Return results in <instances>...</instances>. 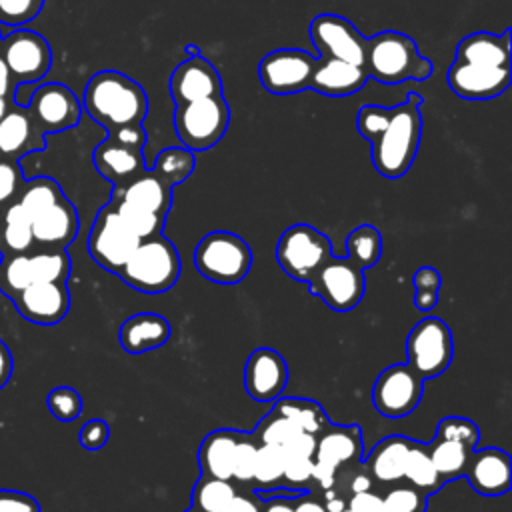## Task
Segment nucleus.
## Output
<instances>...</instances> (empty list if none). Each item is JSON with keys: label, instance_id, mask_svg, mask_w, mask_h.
<instances>
[{"label": "nucleus", "instance_id": "32", "mask_svg": "<svg viewBox=\"0 0 512 512\" xmlns=\"http://www.w3.org/2000/svg\"><path fill=\"white\" fill-rule=\"evenodd\" d=\"M34 248L30 218L24 208L14 200L0 210V254H22Z\"/></svg>", "mask_w": 512, "mask_h": 512}, {"label": "nucleus", "instance_id": "24", "mask_svg": "<svg viewBox=\"0 0 512 512\" xmlns=\"http://www.w3.org/2000/svg\"><path fill=\"white\" fill-rule=\"evenodd\" d=\"M34 248H68L78 234L76 206L64 196L30 220Z\"/></svg>", "mask_w": 512, "mask_h": 512}, {"label": "nucleus", "instance_id": "50", "mask_svg": "<svg viewBox=\"0 0 512 512\" xmlns=\"http://www.w3.org/2000/svg\"><path fill=\"white\" fill-rule=\"evenodd\" d=\"M0 512H42L38 500L20 490H0Z\"/></svg>", "mask_w": 512, "mask_h": 512}, {"label": "nucleus", "instance_id": "62", "mask_svg": "<svg viewBox=\"0 0 512 512\" xmlns=\"http://www.w3.org/2000/svg\"><path fill=\"white\" fill-rule=\"evenodd\" d=\"M0 40H2V36H0Z\"/></svg>", "mask_w": 512, "mask_h": 512}, {"label": "nucleus", "instance_id": "37", "mask_svg": "<svg viewBox=\"0 0 512 512\" xmlns=\"http://www.w3.org/2000/svg\"><path fill=\"white\" fill-rule=\"evenodd\" d=\"M382 254V234L372 224H360L346 236V258L362 270L372 268Z\"/></svg>", "mask_w": 512, "mask_h": 512}, {"label": "nucleus", "instance_id": "36", "mask_svg": "<svg viewBox=\"0 0 512 512\" xmlns=\"http://www.w3.org/2000/svg\"><path fill=\"white\" fill-rule=\"evenodd\" d=\"M160 180H164L170 188L182 184L184 180H188L192 176V172L196 170V152L184 148V146H170L164 148L152 168H150Z\"/></svg>", "mask_w": 512, "mask_h": 512}, {"label": "nucleus", "instance_id": "49", "mask_svg": "<svg viewBox=\"0 0 512 512\" xmlns=\"http://www.w3.org/2000/svg\"><path fill=\"white\" fill-rule=\"evenodd\" d=\"M108 438H110V426L102 418L88 420L78 432V440L86 450H100L108 442Z\"/></svg>", "mask_w": 512, "mask_h": 512}, {"label": "nucleus", "instance_id": "13", "mask_svg": "<svg viewBox=\"0 0 512 512\" xmlns=\"http://www.w3.org/2000/svg\"><path fill=\"white\" fill-rule=\"evenodd\" d=\"M306 284L334 312L356 308L366 290L364 270L346 256H330Z\"/></svg>", "mask_w": 512, "mask_h": 512}, {"label": "nucleus", "instance_id": "18", "mask_svg": "<svg viewBox=\"0 0 512 512\" xmlns=\"http://www.w3.org/2000/svg\"><path fill=\"white\" fill-rule=\"evenodd\" d=\"M310 40L322 58H336L356 66H364L366 36L338 14H318L310 22Z\"/></svg>", "mask_w": 512, "mask_h": 512}, {"label": "nucleus", "instance_id": "11", "mask_svg": "<svg viewBox=\"0 0 512 512\" xmlns=\"http://www.w3.org/2000/svg\"><path fill=\"white\" fill-rule=\"evenodd\" d=\"M330 256V238L304 222L288 226L276 244V260L280 268L296 282H308Z\"/></svg>", "mask_w": 512, "mask_h": 512}, {"label": "nucleus", "instance_id": "7", "mask_svg": "<svg viewBox=\"0 0 512 512\" xmlns=\"http://www.w3.org/2000/svg\"><path fill=\"white\" fill-rule=\"evenodd\" d=\"M174 130L180 144L192 152H204L216 146L228 130L230 106L220 96H208L190 100L184 104H174Z\"/></svg>", "mask_w": 512, "mask_h": 512}, {"label": "nucleus", "instance_id": "28", "mask_svg": "<svg viewBox=\"0 0 512 512\" xmlns=\"http://www.w3.org/2000/svg\"><path fill=\"white\" fill-rule=\"evenodd\" d=\"M170 322L154 312H138L126 318L118 330L120 346L130 354L160 348L170 338Z\"/></svg>", "mask_w": 512, "mask_h": 512}, {"label": "nucleus", "instance_id": "33", "mask_svg": "<svg viewBox=\"0 0 512 512\" xmlns=\"http://www.w3.org/2000/svg\"><path fill=\"white\" fill-rule=\"evenodd\" d=\"M272 410L286 416L296 428L306 434L318 436L324 428H328L330 418L320 402L310 398H296V396H280L274 400Z\"/></svg>", "mask_w": 512, "mask_h": 512}, {"label": "nucleus", "instance_id": "39", "mask_svg": "<svg viewBox=\"0 0 512 512\" xmlns=\"http://www.w3.org/2000/svg\"><path fill=\"white\" fill-rule=\"evenodd\" d=\"M238 488L232 480L200 476L190 492L192 506L204 512H222Z\"/></svg>", "mask_w": 512, "mask_h": 512}, {"label": "nucleus", "instance_id": "42", "mask_svg": "<svg viewBox=\"0 0 512 512\" xmlns=\"http://www.w3.org/2000/svg\"><path fill=\"white\" fill-rule=\"evenodd\" d=\"M252 432L260 444H272L278 448H286L298 434H302L300 428H296L286 416L278 414L276 410H270Z\"/></svg>", "mask_w": 512, "mask_h": 512}, {"label": "nucleus", "instance_id": "55", "mask_svg": "<svg viewBox=\"0 0 512 512\" xmlns=\"http://www.w3.org/2000/svg\"><path fill=\"white\" fill-rule=\"evenodd\" d=\"M262 498V496H260ZM260 512H294V496H264Z\"/></svg>", "mask_w": 512, "mask_h": 512}, {"label": "nucleus", "instance_id": "14", "mask_svg": "<svg viewBox=\"0 0 512 512\" xmlns=\"http://www.w3.org/2000/svg\"><path fill=\"white\" fill-rule=\"evenodd\" d=\"M138 242L140 238L122 222L114 204L108 200V204L98 210L88 234L90 258L100 268L118 274Z\"/></svg>", "mask_w": 512, "mask_h": 512}, {"label": "nucleus", "instance_id": "34", "mask_svg": "<svg viewBox=\"0 0 512 512\" xmlns=\"http://www.w3.org/2000/svg\"><path fill=\"white\" fill-rule=\"evenodd\" d=\"M426 446H428V454H430L432 464L442 482H452V480L464 476L474 448H468L462 442L444 440V438H434Z\"/></svg>", "mask_w": 512, "mask_h": 512}, {"label": "nucleus", "instance_id": "25", "mask_svg": "<svg viewBox=\"0 0 512 512\" xmlns=\"http://www.w3.org/2000/svg\"><path fill=\"white\" fill-rule=\"evenodd\" d=\"M46 148V134L36 126L26 106L12 104L0 120V156L20 160Z\"/></svg>", "mask_w": 512, "mask_h": 512}, {"label": "nucleus", "instance_id": "52", "mask_svg": "<svg viewBox=\"0 0 512 512\" xmlns=\"http://www.w3.org/2000/svg\"><path fill=\"white\" fill-rule=\"evenodd\" d=\"M348 508L352 512H384L382 496L374 490H362L348 496Z\"/></svg>", "mask_w": 512, "mask_h": 512}, {"label": "nucleus", "instance_id": "43", "mask_svg": "<svg viewBox=\"0 0 512 512\" xmlns=\"http://www.w3.org/2000/svg\"><path fill=\"white\" fill-rule=\"evenodd\" d=\"M428 494L414 488L412 484H402L390 488L382 496L384 512H426Z\"/></svg>", "mask_w": 512, "mask_h": 512}, {"label": "nucleus", "instance_id": "35", "mask_svg": "<svg viewBox=\"0 0 512 512\" xmlns=\"http://www.w3.org/2000/svg\"><path fill=\"white\" fill-rule=\"evenodd\" d=\"M408 484H412L414 488L422 490L424 494H434L442 488V480L432 464V458L428 454V446L422 442L412 440L408 456H406V464H404V476H402Z\"/></svg>", "mask_w": 512, "mask_h": 512}, {"label": "nucleus", "instance_id": "4", "mask_svg": "<svg viewBox=\"0 0 512 512\" xmlns=\"http://www.w3.org/2000/svg\"><path fill=\"white\" fill-rule=\"evenodd\" d=\"M364 70L380 84H400L406 80L424 82L432 76L434 64L420 54L418 44L404 32L384 30L366 40Z\"/></svg>", "mask_w": 512, "mask_h": 512}, {"label": "nucleus", "instance_id": "31", "mask_svg": "<svg viewBox=\"0 0 512 512\" xmlns=\"http://www.w3.org/2000/svg\"><path fill=\"white\" fill-rule=\"evenodd\" d=\"M314 446H316V436L302 432L286 448H282V454H284L282 488L300 490V486L312 480Z\"/></svg>", "mask_w": 512, "mask_h": 512}, {"label": "nucleus", "instance_id": "29", "mask_svg": "<svg viewBox=\"0 0 512 512\" xmlns=\"http://www.w3.org/2000/svg\"><path fill=\"white\" fill-rule=\"evenodd\" d=\"M410 444H412V438L402 434H392L382 438L370 450L368 456H362L364 470L372 476L374 482L392 484L402 480Z\"/></svg>", "mask_w": 512, "mask_h": 512}, {"label": "nucleus", "instance_id": "1", "mask_svg": "<svg viewBox=\"0 0 512 512\" xmlns=\"http://www.w3.org/2000/svg\"><path fill=\"white\" fill-rule=\"evenodd\" d=\"M422 96L410 92L396 106L364 104L356 116V128L370 142V156L376 172L384 178H402L420 148L422 140Z\"/></svg>", "mask_w": 512, "mask_h": 512}, {"label": "nucleus", "instance_id": "15", "mask_svg": "<svg viewBox=\"0 0 512 512\" xmlns=\"http://www.w3.org/2000/svg\"><path fill=\"white\" fill-rule=\"evenodd\" d=\"M0 56L18 86L40 82L52 66V48L48 40L28 28H16L2 36Z\"/></svg>", "mask_w": 512, "mask_h": 512}, {"label": "nucleus", "instance_id": "41", "mask_svg": "<svg viewBox=\"0 0 512 512\" xmlns=\"http://www.w3.org/2000/svg\"><path fill=\"white\" fill-rule=\"evenodd\" d=\"M110 202L114 204L118 216L122 218V222L140 238H150V236H156L164 230V222L166 218L164 216H158L154 212H148L144 208H138V206H132V204H126V202H118V200H112Z\"/></svg>", "mask_w": 512, "mask_h": 512}, {"label": "nucleus", "instance_id": "47", "mask_svg": "<svg viewBox=\"0 0 512 512\" xmlns=\"http://www.w3.org/2000/svg\"><path fill=\"white\" fill-rule=\"evenodd\" d=\"M26 178L18 160L0 156V210L18 200Z\"/></svg>", "mask_w": 512, "mask_h": 512}, {"label": "nucleus", "instance_id": "44", "mask_svg": "<svg viewBox=\"0 0 512 512\" xmlns=\"http://www.w3.org/2000/svg\"><path fill=\"white\" fill-rule=\"evenodd\" d=\"M46 404L50 414L60 422H72L82 412V396L72 386L52 388L46 396Z\"/></svg>", "mask_w": 512, "mask_h": 512}, {"label": "nucleus", "instance_id": "30", "mask_svg": "<svg viewBox=\"0 0 512 512\" xmlns=\"http://www.w3.org/2000/svg\"><path fill=\"white\" fill-rule=\"evenodd\" d=\"M240 434L242 432L234 428H216L202 438L198 448V466L202 476L232 480L234 452Z\"/></svg>", "mask_w": 512, "mask_h": 512}, {"label": "nucleus", "instance_id": "48", "mask_svg": "<svg viewBox=\"0 0 512 512\" xmlns=\"http://www.w3.org/2000/svg\"><path fill=\"white\" fill-rule=\"evenodd\" d=\"M44 6V0H0V24L24 26L34 20Z\"/></svg>", "mask_w": 512, "mask_h": 512}, {"label": "nucleus", "instance_id": "22", "mask_svg": "<svg viewBox=\"0 0 512 512\" xmlns=\"http://www.w3.org/2000/svg\"><path fill=\"white\" fill-rule=\"evenodd\" d=\"M10 300L22 318L42 326L58 324L70 310V292L66 282H34Z\"/></svg>", "mask_w": 512, "mask_h": 512}, {"label": "nucleus", "instance_id": "6", "mask_svg": "<svg viewBox=\"0 0 512 512\" xmlns=\"http://www.w3.org/2000/svg\"><path fill=\"white\" fill-rule=\"evenodd\" d=\"M252 250L244 238L228 230H214L200 238L194 250L196 270L214 284H238L252 268Z\"/></svg>", "mask_w": 512, "mask_h": 512}, {"label": "nucleus", "instance_id": "2", "mask_svg": "<svg viewBox=\"0 0 512 512\" xmlns=\"http://www.w3.org/2000/svg\"><path fill=\"white\" fill-rule=\"evenodd\" d=\"M510 78V28L500 34L480 30L464 36L446 72L450 90L462 100H492L510 86Z\"/></svg>", "mask_w": 512, "mask_h": 512}, {"label": "nucleus", "instance_id": "9", "mask_svg": "<svg viewBox=\"0 0 512 512\" xmlns=\"http://www.w3.org/2000/svg\"><path fill=\"white\" fill-rule=\"evenodd\" d=\"M146 142L148 134L142 126L108 130V136L92 152L94 168L112 186H124L146 170Z\"/></svg>", "mask_w": 512, "mask_h": 512}, {"label": "nucleus", "instance_id": "21", "mask_svg": "<svg viewBox=\"0 0 512 512\" xmlns=\"http://www.w3.org/2000/svg\"><path fill=\"white\" fill-rule=\"evenodd\" d=\"M168 88L174 104L224 94L220 72L200 52L190 54L172 70Z\"/></svg>", "mask_w": 512, "mask_h": 512}, {"label": "nucleus", "instance_id": "19", "mask_svg": "<svg viewBox=\"0 0 512 512\" xmlns=\"http://www.w3.org/2000/svg\"><path fill=\"white\" fill-rule=\"evenodd\" d=\"M26 110L44 134H56L70 130L80 122L82 102L68 86L48 82L32 92Z\"/></svg>", "mask_w": 512, "mask_h": 512}, {"label": "nucleus", "instance_id": "8", "mask_svg": "<svg viewBox=\"0 0 512 512\" xmlns=\"http://www.w3.org/2000/svg\"><path fill=\"white\" fill-rule=\"evenodd\" d=\"M72 270L66 248H32L30 252L2 256L0 292L14 298L34 282H66Z\"/></svg>", "mask_w": 512, "mask_h": 512}, {"label": "nucleus", "instance_id": "38", "mask_svg": "<svg viewBox=\"0 0 512 512\" xmlns=\"http://www.w3.org/2000/svg\"><path fill=\"white\" fill-rule=\"evenodd\" d=\"M64 196L66 194L62 192L60 184L54 178L38 176V178H32V180L24 182V186L20 190V196H18V204L24 208V212L32 220L38 212L52 206L54 202H58Z\"/></svg>", "mask_w": 512, "mask_h": 512}, {"label": "nucleus", "instance_id": "23", "mask_svg": "<svg viewBox=\"0 0 512 512\" xmlns=\"http://www.w3.org/2000/svg\"><path fill=\"white\" fill-rule=\"evenodd\" d=\"M464 476L474 492L482 496H502L512 484V462L506 450L486 446L472 450Z\"/></svg>", "mask_w": 512, "mask_h": 512}, {"label": "nucleus", "instance_id": "12", "mask_svg": "<svg viewBox=\"0 0 512 512\" xmlns=\"http://www.w3.org/2000/svg\"><path fill=\"white\" fill-rule=\"evenodd\" d=\"M454 356V340L442 318L426 316L414 324L406 338V364L422 378H438Z\"/></svg>", "mask_w": 512, "mask_h": 512}, {"label": "nucleus", "instance_id": "17", "mask_svg": "<svg viewBox=\"0 0 512 512\" xmlns=\"http://www.w3.org/2000/svg\"><path fill=\"white\" fill-rule=\"evenodd\" d=\"M316 58L298 48L268 52L258 64V78L272 94H298L310 88Z\"/></svg>", "mask_w": 512, "mask_h": 512}, {"label": "nucleus", "instance_id": "3", "mask_svg": "<svg viewBox=\"0 0 512 512\" xmlns=\"http://www.w3.org/2000/svg\"><path fill=\"white\" fill-rule=\"evenodd\" d=\"M82 110L108 130L142 126L148 116L146 90L118 70L96 72L82 94Z\"/></svg>", "mask_w": 512, "mask_h": 512}, {"label": "nucleus", "instance_id": "60", "mask_svg": "<svg viewBox=\"0 0 512 512\" xmlns=\"http://www.w3.org/2000/svg\"><path fill=\"white\" fill-rule=\"evenodd\" d=\"M184 512H204V510H198V508H194V506H190L188 510H184Z\"/></svg>", "mask_w": 512, "mask_h": 512}, {"label": "nucleus", "instance_id": "56", "mask_svg": "<svg viewBox=\"0 0 512 512\" xmlns=\"http://www.w3.org/2000/svg\"><path fill=\"white\" fill-rule=\"evenodd\" d=\"M16 88H18V84L14 82L6 62L0 56V96L10 102H16Z\"/></svg>", "mask_w": 512, "mask_h": 512}, {"label": "nucleus", "instance_id": "10", "mask_svg": "<svg viewBox=\"0 0 512 512\" xmlns=\"http://www.w3.org/2000/svg\"><path fill=\"white\" fill-rule=\"evenodd\" d=\"M362 430L358 424H328L318 436L314 446L312 480L322 490L336 488L338 474L350 466L362 464Z\"/></svg>", "mask_w": 512, "mask_h": 512}, {"label": "nucleus", "instance_id": "53", "mask_svg": "<svg viewBox=\"0 0 512 512\" xmlns=\"http://www.w3.org/2000/svg\"><path fill=\"white\" fill-rule=\"evenodd\" d=\"M412 286H414V290H434V292H440L442 276L432 266H420L412 274Z\"/></svg>", "mask_w": 512, "mask_h": 512}, {"label": "nucleus", "instance_id": "61", "mask_svg": "<svg viewBox=\"0 0 512 512\" xmlns=\"http://www.w3.org/2000/svg\"><path fill=\"white\" fill-rule=\"evenodd\" d=\"M338 512H352V510L346 506V508H342V510H338Z\"/></svg>", "mask_w": 512, "mask_h": 512}, {"label": "nucleus", "instance_id": "59", "mask_svg": "<svg viewBox=\"0 0 512 512\" xmlns=\"http://www.w3.org/2000/svg\"><path fill=\"white\" fill-rule=\"evenodd\" d=\"M12 104H16V102H10V100H6V98H2V96H0V120H2V118H4V114L10 110V106H12Z\"/></svg>", "mask_w": 512, "mask_h": 512}, {"label": "nucleus", "instance_id": "20", "mask_svg": "<svg viewBox=\"0 0 512 512\" xmlns=\"http://www.w3.org/2000/svg\"><path fill=\"white\" fill-rule=\"evenodd\" d=\"M288 364L280 352L260 346L250 352L244 366V388L256 402H274L288 384Z\"/></svg>", "mask_w": 512, "mask_h": 512}, {"label": "nucleus", "instance_id": "58", "mask_svg": "<svg viewBox=\"0 0 512 512\" xmlns=\"http://www.w3.org/2000/svg\"><path fill=\"white\" fill-rule=\"evenodd\" d=\"M438 304V292L434 290H414V306L422 312H430Z\"/></svg>", "mask_w": 512, "mask_h": 512}, {"label": "nucleus", "instance_id": "16", "mask_svg": "<svg viewBox=\"0 0 512 512\" xmlns=\"http://www.w3.org/2000/svg\"><path fill=\"white\" fill-rule=\"evenodd\" d=\"M424 392V380L408 364L384 368L372 388L374 408L386 418H404L412 414Z\"/></svg>", "mask_w": 512, "mask_h": 512}, {"label": "nucleus", "instance_id": "45", "mask_svg": "<svg viewBox=\"0 0 512 512\" xmlns=\"http://www.w3.org/2000/svg\"><path fill=\"white\" fill-rule=\"evenodd\" d=\"M258 438L254 432H242L240 440L236 444L234 452V464H232V480L240 484H250L254 476V464H256V452H258Z\"/></svg>", "mask_w": 512, "mask_h": 512}, {"label": "nucleus", "instance_id": "57", "mask_svg": "<svg viewBox=\"0 0 512 512\" xmlns=\"http://www.w3.org/2000/svg\"><path fill=\"white\" fill-rule=\"evenodd\" d=\"M12 368H14L12 352H10V348L0 340V390L8 384V380H10V376H12Z\"/></svg>", "mask_w": 512, "mask_h": 512}, {"label": "nucleus", "instance_id": "5", "mask_svg": "<svg viewBox=\"0 0 512 512\" xmlns=\"http://www.w3.org/2000/svg\"><path fill=\"white\" fill-rule=\"evenodd\" d=\"M182 272V260L176 246L160 232L138 242L118 276L130 288L144 294L170 290Z\"/></svg>", "mask_w": 512, "mask_h": 512}, {"label": "nucleus", "instance_id": "46", "mask_svg": "<svg viewBox=\"0 0 512 512\" xmlns=\"http://www.w3.org/2000/svg\"><path fill=\"white\" fill-rule=\"evenodd\" d=\"M444 440H456L468 448H476L480 440V428L464 416H444L436 426V436Z\"/></svg>", "mask_w": 512, "mask_h": 512}, {"label": "nucleus", "instance_id": "51", "mask_svg": "<svg viewBox=\"0 0 512 512\" xmlns=\"http://www.w3.org/2000/svg\"><path fill=\"white\" fill-rule=\"evenodd\" d=\"M262 498L256 490H236L222 512H260Z\"/></svg>", "mask_w": 512, "mask_h": 512}, {"label": "nucleus", "instance_id": "40", "mask_svg": "<svg viewBox=\"0 0 512 512\" xmlns=\"http://www.w3.org/2000/svg\"><path fill=\"white\" fill-rule=\"evenodd\" d=\"M282 474H284L282 448L272 444H258L254 476H252V482L258 486V492L282 488Z\"/></svg>", "mask_w": 512, "mask_h": 512}, {"label": "nucleus", "instance_id": "26", "mask_svg": "<svg viewBox=\"0 0 512 512\" xmlns=\"http://www.w3.org/2000/svg\"><path fill=\"white\" fill-rule=\"evenodd\" d=\"M368 74L364 66H356L336 58L316 56V66L310 78V90L330 98L352 96L364 88Z\"/></svg>", "mask_w": 512, "mask_h": 512}, {"label": "nucleus", "instance_id": "54", "mask_svg": "<svg viewBox=\"0 0 512 512\" xmlns=\"http://www.w3.org/2000/svg\"><path fill=\"white\" fill-rule=\"evenodd\" d=\"M294 512H328L324 502L314 492H300L294 496Z\"/></svg>", "mask_w": 512, "mask_h": 512}, {"label": "nucleus", "instance_id": "27", "mask_svg": "<svg viewBox=\"0 0 512 512\" xmlns=\"http://www.w3.org/2000/svg\"><path fill=\"white\" fill-rule=\"evenodd\" d=\"M110 198L166 218L172 206V188L164 180H160L150 168H146L128 184L114 186Z\"/></svg>", "mask_w": 512, "mask_h": 512}]
</instances>
